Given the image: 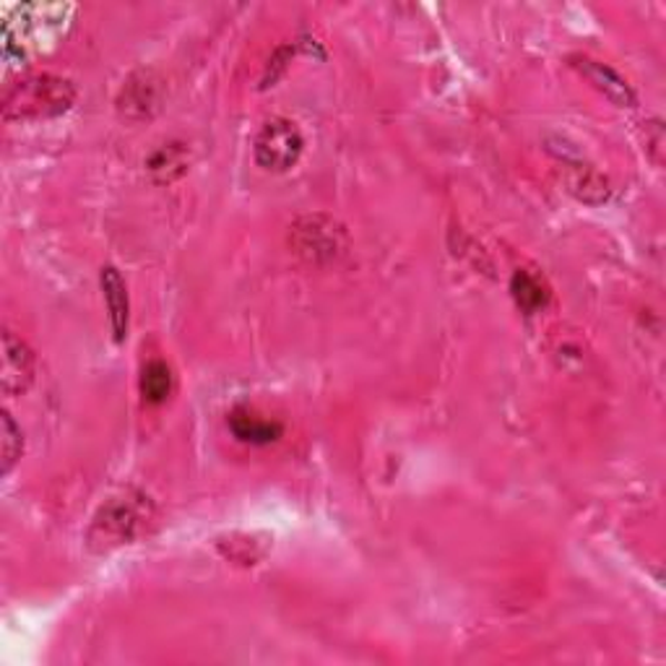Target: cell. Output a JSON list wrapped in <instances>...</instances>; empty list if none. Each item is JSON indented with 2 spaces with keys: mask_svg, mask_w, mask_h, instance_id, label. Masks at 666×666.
<instances>
[{
  "mask_svg": "<svg viewBox=\"0 0 666 666\" xmlns=\"http://www.w3.org/2000/svg\"><path fill=\"white\" fill-rule=\"evenodd\" d=\"M74 3H21L3 19V58L11 66L32 63L56 50L74 25Z\"/></svg>",
  "mask_w": 666,
  "mask_h": 666,
  "instance_id": "obj_1",
  "label": "cell"
},
{
  "mask_svg": "<svg viewBox=\"0 0 666 666\" xmlns=\"http://www.w3.org/2000/svg\"><path fill=\"white\" fill-rule=\"evenodd\" d=\"M154 516V508L141 492H123L118 498H110L99 508V513L91 521L87 531V545L91 552L107 555L112 549L141 537Z\"/></svg>",
  "mask_w": 666,
  "mask_h": 666,
  "instance_id": "obj_2",
  "label": "cell"
},
{
  "mask_svg": "<svg viewBox=\"0 0 666 666\" xmlns=\"http://www.w3.org/2000/svg\"><path fill=\"white\" fill-rule=\"evenodd\" d=\"M76 99V87L63 76L35 74L11 84L3 95L6 120H42L63 115Z\"/></svg>",
  "mask_w": 666,
  "mask_h": 666,
  "instance_id": "obj_3",
  "label": "cell"
},
{
  "mask_svg": "<svg viewBox=\"0 0 666 666\" xmlns=\"http://www.w3.org/2000/svg\"><path fill=\"white\" fill-rule=\"evenodd\" d=\"M290 243L294 253L310 263H331L346 253L350 237L342 224L331 216L307 214L290 227Z\"/></svg>",
  "mask_w": 666,
  "mask_h": 666,
  "instance_id": "obj_4",
  "label": "cell"
},
{
  "mask_svg": "<svg viewBox=\"0 0 666 666\" xmlns=\"http://www.w3.org/2000/svg\"><path fill=\"white\" fill-rule=\"evenodd\" d=\"M305 149L300 128L286 118H271L255 136V161L268 173H286Z\"/></svg>",
  "mask_w": 666,
  "mask_h": 666,
  "instance_id": "obj_5",
  "label": "cell"
},
{
  "mask_svg": "<svg viewBox=\"0 0 666 666\" xmlns=\"http://www.w3.org/2000/svg\"><path fill=\"white\" fill-rule=\"evenodd\" d=\"M35 383V354L17 333L3 331V370H0V389L6 396H19Z\"/></svg>",
  "mask_w": 666,
  "mask_h": 666,
  "instance_id": "obj_6",
  "label": "cell"
},
{
  "mask_svg": "<svg viewBox=\"0 0 666 666\" xmlns=\"http://www.w3.org/2000/svg\"><path fill=\"white\" fill-rule=\"evenodd\" d=\"M572 60H576L572 66H576L578 71L584 74L586 79L591 81L604 97L611 99V102H615L617 107H635V102H638V99H635V91H633L630 84H627L611 66L601 63V60L586 58V56H578Z\"/></svg>",
  "mask_w": 666,
  "mask_h": 666,
  "instance_id": "obj_7",
  "label": "cell"
},
{
  "mask_svg": "<svg viewBox=\"0 0 666 666\" xmlns=\"http://www.w3.org/2000/svg\"><path fill=\"white\" fill-rule=\"evenodd\" d=\"M102 292H105V305L107 315H110V329L115 342H126L128 336V317H130V300H128V286L123 282L120 271L115 266H105L102 276Z\"/></svg>",
  "mask_w": 666,
  "mask_h": 666,
  "instance_id": "obj_8",
  "label": "cell"
},
{
  "mask_svg": "<svg viewBox=\"0 0 666 666\" xmlns=\"http://www.w3.org/2000/svg\"><path fill=\"white\" fill-rule=\"evenodd\" d=\"M229 428L235 432L237 440H243V443H251V445H268L282 438V424L263 420L258 414L243 412V409L229 417Z\"/></svg>",
  "mask_w": 666,
  "mask_h": 666,
  "instance_id": "obj_9",
  "label": "cell"
},
{
  "mask_svg": "<svg viewBox=\"0 0 666 666\" xmlns=\"http://www.w3.org/2000/svg\"><path fill=\"white\" fill-rule=\"evenodd\" d=\"M146 167L157 183H173L188 169V149H185V144H165L151 154Z\"/></svg>",
  "mask_w": 666,
  "mask_h": 666,
  "instance_id": "obj_10",
  "label": "cell"
},
{
  "mask_svg": "<svg viewBox=\"0 0 666 666\" xmlns=\"http://www.w3.org/2000/svg\"><path fill=\"white\" fill-rule=\"evenodd\" d=\"M510 292H513L516 305L521 307L526 315H533L537 310L545 307L549 300L547 286L541 284L537 276L529 274V271H516L513 282H510Z\"/></svg>",
  "mask_w": 666,
  "mask_h": 666,
  "instance_id": "obj_11",
  "label": "cell"
},
{
  "mask_svg": "<svg viewBox=\"0 0 666 666\" xmlns=\"http://www.w3.org/2000/svg\"><path fill=\"white\" fill-rule=\"evenodd\" d=\"M141 393L149 404H165L173 393V370L161 360H151L141 373Z\"/></svg>",
  "mask_w": 666,
  "mask_h": 666,
  "instance_id": "obj_12",
  "label": "cell"
},
{
  "mask_svg": "<svg viewBox=\"0 0 666 666\" xmlns=\"http://www.w3.org/2000/svg\"><path fill=\"white\" fill-rule=\"evenodd\" d=\"M149 107H157V91H154V84L146 81V74H144L123 89L120 112L136 115L138 110V118H144V115H149Z\"/></svg>",
  "mask_w": 666,
  "mask_h": 666,
  "instance_id": "obj_13",
  "label": "cell"
},
{
  "mask_svg": "<svg viewBox=\"0 0 666 666\" xmlns=\"http://www.w3.org/2000/svg\"><path fill=\"white\" fill-rule=\"evenodd\" d=\"M21 451H25V435L17 428V422L11 420L9 412L0 414V471L9 474L13 469V463L21 459Z\"/></svg>",
  "mask_w": 666,
  "mask_h": 666,
  "instance_id": "obj_14",
  "label": "cell"
}]
</instances>
